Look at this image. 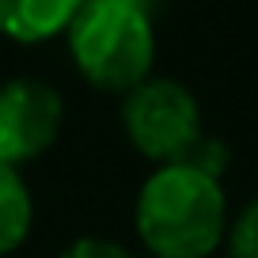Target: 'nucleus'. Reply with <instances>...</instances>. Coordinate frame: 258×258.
I'll use <instances>...</instances> for the list:
<instances>
[{"mask_svg":"<svg viewBox=\"0 0 258 258\" xmlns=\"http://www.w3.org/2000/svg\"><path fill=\"white\" fill-rule=\"evenodd\" d=\"M133 228L152 258H209L228 235L224 186L186 160L160 163L137 194Z\"/></svg>","mask_w":258,"mask_h":258,"instance_id":"1","label":"nucleus"},{"mask_svg":"<svg viewBox=\"0 0 258 258\" xmlns=\"http://www.w3.org/2000/svg\"><path fill=\"white\" fill-rule=\"evenodd\" d=\"M69 57L76 73L99 91L137 88L152 76L156 31L141 4L129 0H84L73 23L64 27Z\"/></svg>","mask_w":258,"mask_h":258,"instance_id":"2","label":"nucleus"},{"mask_svg":"<svg viewBox=\"0 0 258 258\" xmlns=\"http://www.w3.org/2000/svg\"><path fill=\"white\" fill-rule=\"evenodd\" d=\"M121 125H125L129 145L152 163H178L194 152L202 133V106L167 76H148L137 88L125 91L121 103Z\"/></svg>","mask_w":258,"mask_h":258,"instance_id":"3","label":"nucleus"},{"mask_svg":"<svg viewBox=\"0 0 258 258\" xmlns=\"http://www.w3.org/2000/svg\"><path fill=\"white\" fill-rule=\"evenodd\" d=\"M64 106L46 80L16 76L0 84V163L23 167L49 152L61 133Z\"/></svg>","mask_w":258,"mask_h":258,"instance_id":"4","label":"nucleus"},{"mask_svg":"<svg viewBox=\"0 0 258 258\" xmlns=\"http://www.w3.org/2000/svg\"><path fill=\"white\" fill-rule=\"evenodd\" d=\"M84 0H0V34L23 46H38L73 23Z\"/></svg>","mask_w":258,"mask_h":258,"instance_id":"5","label":"nucleus"},{"mask_svg":"<svg viewBox=\"0 0 258 258\" xmlns=\"http://www.w3.org/2000/svg\"><path fill=\"white\" fill-rule=\"evenodd\" d=\"M34 224V202L19 167L0 163V258L19 250Z\"/></svg>","mask_w":258,"mask_h":258,"instance_id":"6","label":"nucleus"},{"mask_svg":"<svg viewBox=\"0 0 258 258\" xmlns=\"http://www.w3.org/2000/svg\"><path fill=\"white\" fill-rule=\"evenodd\" d=\"M224 247H228V258H258V198L250 205H243L235 220H228Z\"/></svg>","mask_w":258,"mask_h":258,"instance_id":"7","label":"nucleus"},{"mask_svg":"<svg viewBox=\"0 0 258 258\" xmlns=\"http://www.w3.org/2000/svg\"><path fill=\"white\" fill-rule=\"evenodd\" d=\"M61 258H133V254L121 243L103 239V235H80L61 250Z\"/></svg>","mask_w":258,"mask_h":258,"instance_id":"8","label":"nucleus"},{"mask_svg":"<svg viewBox=\"0 0 258 258\" xmlns=\"http://www.w3.org/2000/svg\"><path fill=\"white\" fill-rule=\"evenodd\" d=\"M186 163H194V167H202V171H209V175H224V167H228V148L220 145L217 137H202L198 145H194V152L186 156Z\"/></svg>","mask_w":258,"mask_h":258,"instance_id":"9","label":"nucleus"},{"mask_svg":"<svg viewBox=\"0 0 258 258\" xmlns=\"http://www.w3.org/2000/svg\"><path fill=\"white\" fill-rule=\"evenodd\" d=\"M129 4H141V8H145V4H148V0H129Z\"/></svg>","mask_w":258,"mask_h":258,"instance_id":"10","label":"nucleus"}]
</instances>
